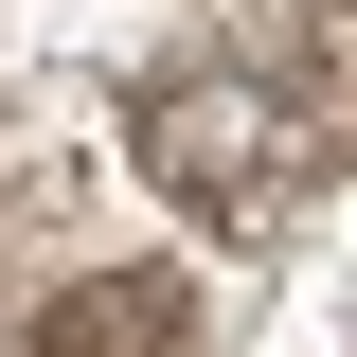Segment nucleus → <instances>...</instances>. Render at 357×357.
Instances as JSON below:
<instances>
[{"mask_svg":"<svg viewBox=\"0 0 357 357\" xmlns=\"http://www.w3.org/2000/svg\"><path fill=\"white\" fill-rule=\"evenodd\" d=\"M304 107H286V89L268 72H161L143 89V161H161V197H197V215H286V197H304Z\"/></svg>","mask_w":357,"mask_h":357,"instance_id":"nucleus-1","label":"nucleus"},{"mask_svg":"<svg viewBox=\"0 0 357 357\" xmlns=\"http://www.w3.org/2000/svg\"><path fill=\"white\" fill-rule=\"evenodd\" d=\"M178 340V286H143V268H126V286H89V304H54L36 321V357H161Z\"/></svg>","mask_w":357,"mask_h":357,"instance_id":"nucleus-2","label":"nucleus"}]
</instances>
